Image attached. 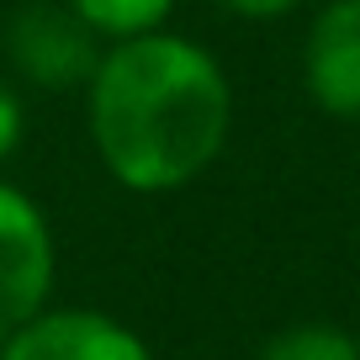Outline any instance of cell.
<instances>
[{
	"instance_id": "obj_4",
	"label": "cell",
	"mask_w": 360,
	"mask_h": 360,
	"mask_svg": "<svg viewBox=\"0 0 360 360\" xmlns=\"http://www.w3.org/2000/svg\"><path fill=\"white\" fill-rule=\"evenodd\" d=\"M0 360H154V349L133 323L106 307L48 302L0 345Z\"/></svg>"
},
{
	"instance_id": "obj_5",
	"label": "cell",
	"mask_w": 360,
	"mask_h": 360,
	"mask_svg": "<svg viewBox=\"0 0 360 360\" xmlns=\"http://www.w3.org/2000/svg\"><path fill=\"white\" fill-rule=\"evenodd\" d=\"M297 75L323 117L360 122V0H323L307 16Z\"/></svg>"
},
{
	"instance_id": "obj_6",
	"label": "cell",
	"mask_w": 360,
	"mask_h": 360,
	"mask_svg": "<svg viewBox=\"0 0 360 360\" xmlns=\"http://www.w3.org/2000/svg\"><path fill=\"white\" fill-rule=\"evenodd\" d=\"M69 11L101 37V43H127V37L165 32L175 22L180 0H64Z\"/></svg>"
},
{
	"instance_id": "obj_1",
	"label": "cell",
	"mask_w": 360,
	"mask_h": 360,
	"mask_svg": "<svg viewBox=\"0 0 360 360\" xmlns=\"http://www.w3.org/2000/svg\"><path fill=\"white\" fill-rule=\"evenodd\" d=\"M79 96L90 154L127 196L196 186L233 138V79L212 48L175 27L106 43Z\"/></svg>"
},
{
	"instance_id": "obj_2",
	"label": "cell",
	"mask_w": 360,
	"mask_h": 360,
	"mask_svg": "<svg viewBox=\"0 0 360 360\" xmlns=\"http://www.w3.org/2000/svg\"><path fill=\"white\" fill-rule=\"evenodd\" d=\"M101 37L64 0H22L0 27V58L11 85L37 96H79L101 64Z\"/></svg>"
},
{
	"instance_id": "obj_3",
	"label": "cell",
	"mask_w": 360,
	"mask_h": 360,
	"mask_svg": "<svg viewBox=\"0 0 360 360\" xmlns=\"http://www.w3.org/2000/svg\"><path fill=\"white\" fill-rule=\"evenodd\" d=\"M58 238L37 196L0 175V345L53 302Z\"/></svg>"
},
{
	"instance_id": "obj_9",
	"label": "cell",
	"mask_w": 360,
	"mask_h": 360,
	"mask_svg": "<svg viewBox=\"0 0 360 360\" xmlns=\"http://www.w3.org/2000/svg\"><path fill=\"white\" fill-rule=\"evenodd\" d=\"M223 16L233 22H255V27H270V22H286V16L302 11V0H212Z\"/></svg>"
},
{
	"instance_id": "obj_7",
	"label": "cell",
	"mask_w": 360,
	"mask_h": 360,
	"mask_svg": "<svg viewBox=\"0 0 360 360\" xmlns=\"http://www.w3.org/2000/svg\"><path fill=\"white\" fill-rule=\"evenodd\" d=\"M259 360H360V328L323 323V318L286 323L259 345Z\"/></svg>"
},
{
	"instance_id": "obj_8",
	"label": "cell",
	"mask_w": 360,
	"mask_h": 360,
	"mask_svg": "<svg viewBox=\"0 0 360 360\" xmlns=\"http://www.w3.org/2000/svg\"><path fill=\"white\" fill-rule=\"evenodd\" d=\"M22 143H27V96L22 85L0 75V165L22 154Z\"/></svg>"
}]
</instances>
